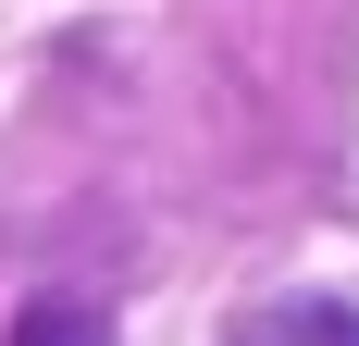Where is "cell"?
Segmentation results:
<instances>
[{
  "label": "cell",
  "instance_id": "6da1fadb",
  "mask_svg": "<svg viewBox=\"0 0 359 346\" xmlns=\"http://www.w3.org/2000/svg\"><path fill=\"white\" fill-rule=\"evenodd\" d=\"M223 346H359V310H347V297H285V310L236 321Z\"/></svg>",
  "mask_w": 359,
  "mask_h": 346
},
{
  "label": "cell",
  "instance_id": "7a4b0ae2",
  "mask_svg": "<svg viewBox=\"0 0 359 346\" xmlns=\"http://www.w3.org/2000/svg\"><path fill=\"white\" fill-rule=\"evenodd\" d=\"M13 346H111V321L87 310V297H37V310L13 321Z\"/></svg>",
  "mask_w": 359,
  "mask_h": 346
}]
</instances>
